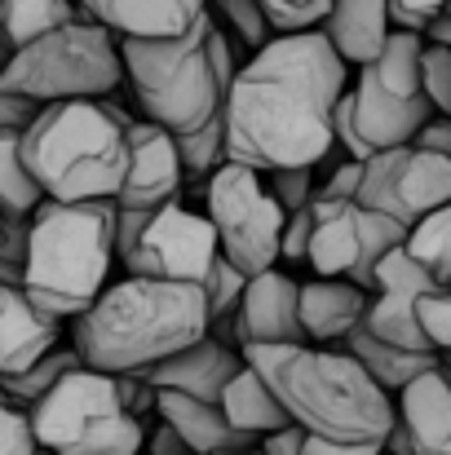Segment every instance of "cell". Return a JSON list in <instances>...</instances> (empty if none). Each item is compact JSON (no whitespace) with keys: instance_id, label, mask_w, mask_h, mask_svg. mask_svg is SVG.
Instances as JSON below:
<instances>
[{"instance_id":"1","label":"cell","mask_w":451,"mask_h":455,"mask_svg":"<svg viewBox=\"0 0 451 455\" xmlns=\"http://www.w3.org/2000/svg\"><path fill=\"white\" fill-rule=\"evenodd\" d=\"M345 62L318 31L275 36L235 67L221 102V155L253 172L318 168L332 151V107Z\"/></svg>"},{"instance_id":"2","label":"cell","mask_w":451,"mask_h":455,"mask_svg":"<svg viewBox=\"0 0 451 455\" xmlns=\"http://www.w3.org/2000/svg\"><path fill=\"white\" fill-rule=\"evenodd\" d=\"M239 358L262 376V385L284 407L288 425L305 438L350 447L385 443L394 425V403L367 380V371L350 354L314 345H244Z\"/></svg>"},{"instance_id":"3","label":"cell","mask_w":451,"mask_h":455,"mask_svg":"<svg viewBox=\"0 0 451 455\" xmlns=\"http://www.w3.org/2000/svg\"><path fill=\"white\" fill-rule=\"evenodd\" d=\"M213 331L204 292L164 279H120L71 318V349L80 367L102 376H142L168 354Z\"/></svg>"},{"instance_id":"4","label":"cell","mask_w":451,"mask_h":455,"mask_svg":"<svg viewBox=\"0 0 451 455\" xmlns=\"http://www.w3.org/2000/svg\"><path fill=\"white\" fill-rule=\"evenodd\" d=\"M235 67V44L217 31L213 13L177 40H120V71L133 84L147 124L173 138H186L221 116Z\"/></svg>"},{"instance_id":"5","label":"cell","mask_w":451,"mask_h":455,"mask_svg":"<svg viewBox=\"0 0 451 455\" xmlns=\"http://www.w3.org/2000/svg\"><path fill=\"white\" fill-rule=\"evenodd\" d=\"M111 226L116 204H53L44 199L27 221V252H22V297L40 314L67 323L80 318L111 275Z\"/></svg>"},{"instance_id":"6","label":"cell","mask_w":451,"mask_h":455,"mask_svg":"<svg viewBox=\"0 0 451 455\" xmlns=\"http://www.w3.org/2000/svg\"><path fill=\"white\" fill-rule=\"evenodd\" d=\"M129 124L133 116L111 102H49L22 133V164L53 204L116 199L129 164Z\"/></svg>"},{"instance_id":"7","label":"cell","mask_w":451,"mask_h":455,"mask_svg":"<svg viewBox=\"0 0 451 455\" xmlns=\"http://www.w3.org/2000/svg\"><path fill=\"white\" fill-rule=\"evenodd\" d=\"M421 49L416 31H390L381 53L358 67V80L332 107V147H345V159H367L390 147H407L412 133L434 116L421 93Z\"/></svg>"},{"instance_id":"8","label":"cell","mask_w":451,"mask_h":455,"mask_svg":"<svg viewBox=\"0 0 451 455\" xmlns=\"http://www.w3.org/2000/svg\"><path fill=\"white\" fill-rule=\"evenodd\" d=\"M120 40L98 22H67L22 49L0 71V93L49 102H102L120 89Z\"/></svg>"},{"instance_id":"9","label":"cell","mask_w":451,"mask_h":455,"mask_svg":"<svg viewBox=\"0 0 451 455\" xmlns=\"http://www.w3.org/2000/svg\"><path fill=\"white\" fill-rule=\"evenodd\" d=\"M27 429L40 455H138L147 429L125 411L116 376L76 367L27 411Z\"/></svg>"},{"instance_id":"10","label":"cell","mask_w":451,"mask_h":455,"mask_svg":"<svg viewBox=\"0 0 451 455\" xmlns=\"http://www.w3.org/2000/svg\"><path fill=\"white\" fill-rule=\"evenodd\" d=\"M284 217L288 212L270 199L262 172L244 164H217L208 172V226L221 261H230L244 279L275 270Z\"/></svg>"},{"instance_id":"11","label":"cell","mask_w":451,"mask_h":455,"mask_svg":"<svg viewBox=\"0 0 451 455\" xmlns=\"http://www.w3.org/2000/svg\"><path fill=\"white\" fill-rule=\"evenodd\" d=\"M310 248L305 261L318 279H350L367 292L372 266L403 243V226L354 204V199H310Z\"/></svg>"},{"instance_id":"12","label":"cell","mask_w":451,"mask_h":455,"mask_svg":"<svg viewBox=\"0 0 451 455\" xmlns=\"http://www.w3.org/2000/svg\"><path fill=\"white\" fill-rule=\"evenodd\" d=\"M354 204H363L407 230L425 212L451 204V159L425 155L416 147H390V151L367 155L358 164Z\"/></svg>"},{"instance_id":"13","label":"cell","mask_w":451,"mask_h":455,"mask_svg":"<svg viewBox=\"0 0 451 455\" xmlns=\"http://www.w3.org/2000/svg\"><path fill=\"white\" fill-rule=\"evenodd\" d=\"M217 235L208 226V217L181 208L177 199L155 208L150 221L142 226L133 252L120 261L129 275L138 279H164V283H190L204 288L213 261H217Z\"/></svg>"},{"instance_id":"14","label":"cell","mask_w":451,"mask_h":455,"mask_svg":"<svg viewBox=\"0 0 451 455\" xmlns=\"http://www.w3.org/2000/svg\"><path fill=\"white\" fill-rule=\"evenodd\" d=\"M217 323H226V331L239 349L244 345H305L297 318V279L284 270L253 275L244 283L239 305Z\"/></svg>"},{"instance_id":"15","label":"cell","mask_w":451,"mask_h":455,"mask_svg":"<svg viewBox=\"0 0 451 455\" xmlns=\"http://www.w3.org/2000/svg\"><path fill=\"white\" fill-rule=\"evenodd\" d=\"M125 147H129V164H125V181L116 190V208H138V212H155L164 204H173L181 195V164H177V147L173 133L155 129L147 120H133L125 129Z\"/></svg>"},{"instance_id":"16","label":"cell","mask_w":451,"mask_h":455,"mask_svg":"<svg viewBox=\"0 0 451 455\" xmlns=\"http://www.w3.org/2000/svg\"><path fill=\"white\" fill-rule=\"evenodd\" d=\"M85 22H98L116 40H177L204 13L208 0H76Z\"/></svg>"},{"instance_id":"17","label":"cell","mask_w":451,"mask_h":455,"mask_svg":"<svg viewBox=\"0 0 451 455\" xmlns=\"http://www.w3.org/2000/svg\"><path fill=\"white\" fill-rule=\"evenodd\" d=\"M239 367H244L239 349H230L226 340L204 331L186 349L168 354L164 363H155L150 371H142V380L150 389H173V394H186V398H199V403H217Z\"/></svg>"},{"instance_id":"18","label":"cell","mask_w":451,"mask_h":455,"mask_svg":"<svg viewBox=\"0 0 451 455\" xmlns=\"http://www.w3.org/2000/svg\"><path fill=\"white\" fill-rule=\"evenodd\" d=\"M62 345V323L40 314L22 297V288L0 283V376L27 371L36 358Z\"/></svg>"},{"instance_id":"19","label":"cell","mask_w":451,"mask_h":455,"mask_svg":"<svg viewBox=\"0 0 451 455\" xmlns=\"http://www.w3.org/2000/svg\"><path fill=\"white\" fill-rule=\"evenodd\" d=\"M155 411L190 455H221L257 447V438L226 425L217 403H199V398H186V394H173V389H155Z\"/></svg>"},{"instance_id":"20","label":"cell","mask_w":451,"mask_h":455,"mask_svg":"<svg viewBox=\"0 0 451 455\" xmlns=\"http://www.w3.org/2000/svg\"><path fill=\"white\" fill-rule=\"evenodd\" d=\"M394 425L421 447V455H451V385L443 367L399 389Z\"/></svg>"},{"instance_id":"21","label":"cell","mask_w":451,"mask_h":455,"mask_svg":"<svg viewBox=\"0 0 451 455\" xmlns=\"http://www.w3.org/2000/svg\"><path fill=\"white\" fill-rule=\"evenodd\" d=\"M367 309V292L354 288L350 279H310L297 283V318H301V336L310 340H345Z\"/></svg>"},{"instance_id":"22","label":"cell","mask_w":451,"mask_h":455,"mask_svg":"<svg viewBox=\"0 0 451 455\" xmlns=\"http://www.w3.org/2000/svg\"><path fill=\"white\" fill-rule=\"evenodd\" d=\"M318 36L332 44V53L345 67L372 62L390 36L385 0H327V18H323Z\"/></svg>"},{"instance_id":"23","label":"cell","mask_w":451,"mask_h":455,"mask_svg":"<svg viewBox=\"0 0 451 455\" xmlns=\"http://www.w3.org/2000/svg\"><path fill=\"white\" fill-rule=\"evenodd\" d=\"M341 354H350L363 371H367V380L376 385V389H385V394H399L403 385H412L416 376H425V371H434V367H443V354H430V349H394V345H381V340H372L363 327H354L350 336H345V349Z\"/></svg>"},{"instance_id":"24","label":"cell","mask_w":451,"mask_h":455,"mask_svg":"<svg viewBox=\"0 0 451 455\" xmlns=\"http://www.w3.org/2000/svg\"><path fill=\"white\" fill-rule=\"evenodd\" d=\"M217 411L226 416L230 429H239V434H248V438H266V434L288 429L284 407L275 403V394L262 385V376H257L253 367H239V371L230 376V385H226L221 398H217Z\"/></svg>"},{"instance_id":"25","label":"cell","mask_w":451,"mask_h":455,"mask_svg":"<svg viewBox=\"0 0 451 455\" xmlns=\"http://www.w3.org/2000/svg\"><path fill=\"white\" fill-rule=\"evenodd\" d=\"M67 22H80V9L71 0H0V31L9 49H22Z\"/></svg>"},{"instance_id":"26","label":"cell","mask_w":451,"mask_h":455,"mask_svg":"<svg viewBox=\"0 0 451 455\" xmlns=\"http://www.w3.org/2000/svg\"><path fill=\"white\" fill-rule=\"evenodd\" d=\"M403 252H407L439 288H447V279H451V204L425 212L416 226L403 230Z\"/></svg>"},{"instance_id":"27","label":"cell","mask_w":451,"mask_h":455,"mask_svg":"<svg viewBox=\"0 0 451 455\" xmlns=\"http://www.w3.org/2000/svg\"><path fill=\"white\" fill-rule=\"evenodd\" d=\"M40 204H44V195H40V186L31 181V172L22 164V138L0 133V217L27 221Z\"/></svg>"},{"instance_id":"28","label":"cell","mask_w":451,"mask_h":455,"mask_svg":"<svg viewBox=\"0 0 451 455\" xmlns=\"http://www.w3.org/2000/svg\"><path fill=\"white\" fill-rule=\"evenodd\" d=\"M80 367V358H76V349H49L44 358H36L27 371H18V376H0V398L4 403H36V398H44L67 371H76Z\"/></svg>"},{"instance_id":"29","label":"cell","mask_w":451,"mask_h":455,"mask_svg":"<svg viewBox=\"0 0 451 455\" xmlns=\"http://www.w3.org/2000/svg\"><path fill=\"white\" fill-rule=\"evenodd\" d=\"M439 283L399 248H390L376 266H372V279H367V292H403V297H421V292H434Z\"/></svg>"},{"instance_id":"30","label":"cell","mask_w":451,"mask_h":455,"mask_svg":"<svg viewBox=\"0 0 451 455\" xmlns=\"http://www.w3.org/2000/svg\"><path fill=\"white\" fill-rule=\"evenodd\" d=\"M173 147H177L181 177H208L217 164H226V155H221V116L208 120L204 129L186 133V138H173Z\"/></svg>"},{"instance_id":"31","label":"cell","mask_w":451,"mask_h":455,"mask_svg":"<svg viewBox=\"0 0 451 455\" xmlns=\"http://www.w3.org/2000/svg\"><path fill=\"white\" fill-rule=\"evenodd\" d=\"M412 314H416V327L425 336V345L434 354H443L451 345V292L447 288H434V292H421L412 301Z\"/></svg>"},{"instance_id":"32","label":"cell","mask_w":451,"mask_h":455,"mask_svg":"<svg viewBox=\"0 0 451 455\" xmlns=\"http://www.w3.org/2000/svg\"><path fill=\"white\" fill-rule=\"evenodd\" d=\"M244 275L230 266V261H213V270H208V279H204V305H208V323H217V318H226L235 305H239V297H244Z\"/></svg>"},{"instance_id":"33","label":"cell","mask_w":451,"mask_h":455,"mask_svg":"<svg viewBox=\"0 0 451 455\" xmlns=\"http://www.w3.org/2000/svg\"><path fill=\"white\" fill-rule=\"evenodd\" d=\"M421 93L434 107V116L451 111V49H439V44L421 49Z\"/></svg>"},{"instance_id":"34","label":"cell","mask_w":451,"mask_h":455,"mask_svg":"<svg viewBox=\"0 0 451 455\" xmlns=\"http://www.w3.org/2000/svg\"><path fill=\"white\" fill-rule=\"evenodd\" d=\"M262 181H266L270 199H275L284 212H297V208H305V204L314 199V190H318L314 168H275V172H262Z\"/></svg>"},{"instance_id":"35","label":"cell","mask_w":451,"mask_h":455,"mask_svg":"<svg viewBox=\"0 0 451 455\" xmlns=\"http://www.w3.org/2000/svg\"><path fill=\"white\" fill-rule=\"evenodd\" d=\"M213 4L221 9V18H226V27L235 31L239 44L262 49L266 40H275L270 27H266V18H262V4H257V0H213Z\"/></svg>"},{"instance_id":"36","label":"cell","mask_w":451,"mask_h":455,"mask_svg":"<svg viewBox=\"0 0 451 455\" xmlns=\"http://www.w3.org/2000/svg\"><path fill=\"white\" fill-rule=\"evenodd\" d=\"M447 9V0H385V13H390V31H425L430 18H439Z\"/></svg>"},{"instance_id":"37","label":"cell","mask_w":451,"mask_h":455,"mask_svg":"<svg viewBox=\"0 0 451 455\" xmlns=\"http://www.w3.org/2000/svg\"><path fill=\"white\" fill-rule=\"evenodd\" d=\"M0 455H40L31 429H27V416L18 407H9L0 398Z\"/></svg>"},{"instance_id":"38","label":"cell","mask_w":451,"mask_h":455,"mask_svg":"<svg viewBox=\"0 0 451 455\" xmlns=\"http://www.w3.org/2000/svg\"><path fill=\"white\" fill-rule=\"evenodd\" d=\"M310 230H314L310 204L284 217V230H279V257H284V261H305V248H310Z\"/></svg>"},{"instance_id":"39","label":"cell","mask_w":451,"mask_h":455,"mask_svg":"<svg viewBox=\"0 0 451 455\" xmlns=\"http://www.w3.org/2000/svg\"><path fill=\"white\" fill-rule=\"evenodd\" d=\"M407 147H416V151H425V155H447L451 159V120L447 116H430V120L412 133Z\"/></svg>"},{"instance_id":"40","label":"cell","mask_w":451,"mask_h":455,"mask_svg":"<svg viewBox=\"0 0 451 455\" xmlns=\"http://www.w3.org/2000/svg\"><path fill=\"white\" fill-rule=\"evenodd\" d=\"M40 116V102L31 98H13V93H0V133H27V124Z\"/></svg>"},{"instance_id":"41","label":"cell","mask_w":451,"mask_h":455,"mask_svg":"<svg viewBox=\"0 0 451 455\" xmlns=\"http://www.w3.org/2000/svg\"><path fill=\"white\" fill-rule=\"evenodd\" d=\"M354 190H358V159H345L341 168H332L327 181H318L314 199H354Z\"/></svg>"},{"instance_id":"42","label":"cell","mask_w":451,"mask_h":455,"mask_svg":"<svg viewBox=\"0 0 451 455\" xmlns=\"http://www.w3.org/2000/svg\"><path fill=\"white\" fill-rule=\"evenodd\" d=\"M257 451L262 455H301V429H279V434H266L257 438Z\"/></svg>"},{"instance_id":"43","label":"cell","mask_w":451,"mask_h":455,"mask_svg":"<svg viewBox=\"0 0 451 455\" xmlns=\"http://www.w3.org/2000/svg\"><path fill=\"white\" fill-rule=\"evenodd\" d=\"M301 455H381V447H350V443H323L301 434Z\"/></svg>"},{"instance_id":"44","label":"cell","mask_w":451,"mask_h":455,"mask_svg":"<svg viewBox=\"0 0 451 455\" xmlns=\"http://www.w3.org/2000/svg\"><path fill=\"white\" fill-rule=\"evenodd\" d=\"M150 455H186V447L177 443V434H173L168 425H159L155 438H150Z\"/></svg>"},{"instance_id":"45","label":"cell","mask_w":451,"mask_h":455,"mask_svg":"<svg viewBox=\"0 0 451 455\" xmlns=\"http://www.w3.org/2000/svg\"><path fill=\"white\" fill-rule=\"evenodd\" d=\"M221 455H262L257 447H244V451H221Z\"/></svg>"},{"instance_id":"46","label":"cell","mask_w":451,"mask_h":455,"mask_svg":"<svg viewBox=\"0 0 451 455\" xmlns=\"http://www.w3.org/2000/svg\"><path fill=\"white\" fill-rule=\"evenodd\" d=\"M186 455H190V451H186Z\"/></svg>"},{"instance_id":"47","label":"cell","mask_w":451,"mask_h":455,"mask_svg":"<svg viewBox=\"0 0 451 455\" xmlns=\"http://www.w3.org/2000/svg\"><path fill=\"white\" fill-rule=\"evenodd\" d=\"M381 455H385V451H381Z\"/></svg>"}]
</instances>
